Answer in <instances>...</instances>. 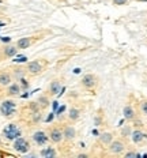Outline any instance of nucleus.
<instances>
[{"instance_id": "obj_1", "label": "nucleus", "mask_w": 147, "mask_h": 158, "mask_svg": "<svg viewBox=\"0 0 147 158\" xmlns=\"http://www.w3.org/2000/svg\"><path fill=\"white\" fill-rule=\"evenodd\" d=\"M3 134L8 140H15L16 138L21 136V130L15 126V124H8L7 127L3 130Z\"/></svg>"}, {"instance_id": "obj_2", "label": "nucleus", "mask_w": 147, "mask_h": 158, "mask_svg": "<svg viewBox=\"0 0 147 158\" xmlns=\"http://www.w3.org/2000/svg\"><path fill=\"white\" fill-rule=\"evenodd\" d=\"M29 149H30V146H29V142L26 139H23V138H16L15 142H14V150L18 151V153L21 154H25L27 153Z\"/></svg>"}, {"instance_id": "obj_3", "label": "nucleus", "mask_w": 147, "mask_h": 158, "mask_svg": "<svg viewBox=\"0 0 147 158\" xmlns=\"http://www.w3.org/2000/svg\"><path fill=\"white\" fill-rule=\"evenodd\" d=\"M15 108H16V105L14 101H4V102L0 105V112H2V114L8 117L15 113Z\"/></svg>"}, {"instance_id": "obj_4", "label": "nucleus", "mask_w": 147, "mask_h": 158, "mask_svg": "<svg viewBox=\"0 0 147 158\" xmlns=\"http://www.w3.org/2000/svg\"><path fill=\"white\" fill-rule=\"evenodd\" d=\"M33 140H34V143L38 144V146H44V144L48 143L49 136L44 131H35V132L33 134Z\"/></svg>"}, {"instance_id": "obj_5", "label": "nucleus", "mask_w": 147, "mask_h": 158, "mask_svg": "<svg viewBox=\"0 0 147 158\" xmlns=\"http://www.w3.org/2000/svg\"><path fill=\"white\" fill-rule=\"evenodd\" d=\"M82 85L86 89H93L97 85V78L93 74H87L82 78Z\"/></svg>"}, {"instance_id": "obj_6", "label": "nucleus", "mask_w": 147, "mask_h": 158, "mask_svg": "<svg viewBox=\"0 0 147 158\" xmlns=\"http://www.w3.org/2000/svg\"><path fill=\"white\" fill-rule=\"evenodd\" d=\"M124 149H125V146L121 140H112V143L109 144V150L113 154H121Z\"/></svg>"}, {"instance_id": "obj_7", "label": "nucleus", "mask_w": 147, "mask_h": 158, "mask_svg": "<svg viewBox=\"0 0 147 158\" xmlns=\"http://www.w3.org/2000/svg\"><path fill=\"white\" fill-rule=\"evenodd\" d=\"M63 132H61L59 128H55V130H51V132H49V139L52 140L53 143H60L61 140H63Z\"/></svg>"}, {"instance_id": "obj_8", "label": "nucleus", "mask_w": 147, "mask_h": 158, "mask_svg": "<svg viewBox=\"0 0 147 158\" xmlns=\"http://www.w3.org/2000/svg\"><path fill=\"white\" fill-rule=\"evenodd\" d=\"M27 71L30 72V74H40V72L42 71V65H41L40 61L33 60L27 64Z\"/></svg>"}, {"instance_id": "obj_9", "label": "nucleus", "mask_w": 147, "mask_h": 158, "mask_svg": "<svg viewBox=\"0 0 147 158\" xmlns=\"http://www.w3.org/2000/svg\"><path fill=\"white\" fill-rule=\"evenodd\" d=\"M75 135H76V131H75V128L74 127H65L64 128V131H63V136H64V139L65 140H72L74 138H75Z\"/></svg>"}, {"instance_id": "obj_10", "label": "nucleus", "mask_w": 147, "mask_h": 158, "mask_svg": "<svg viewBox=\"0 0 147 158\" xmlns=\"http://www.w3.org/2000/svg\"><path fill=\"white\" fill-rule=\"evenodd\" d=\"M131 136H132V142H133V143H140V142H142V140L146 138V135L143 134L140 130H135V131H132Z\"/></svg>"}, {"instance_id": "obj_11", "label": "nucleus", "mask_w": 147, "mask_h": 158, "mask_svg": "<svg viewBox=\"0 0 147 158\" xmlns=\"http://www.w3.org/2000/svg\"><path fill=\"white\" fill-rule=\"evenodd\" d=\"M123 114H124V117H125L127 120H133V118H135V110H133V108L131 106V105L124 106Z\"/></svg>"}, {"instance_id": "obj_12", "label": "nucleus", "mask_w": 147, "mask_h": 158, "mask_svg": "<svg viewBox=\"0 0 147 158\" xmlns=\"http://www.w3.org/2000/svg\"><path fill=\"white\" fill-rule=\"evenodd\" d=\"M3 53H4L6 57H12V56L18 53V49L14 45H6L4 49H3Z\"/></svg>"}, {"instance_id": "obj_13", "label": "nucleus", "mask_w": 147, "mask_h": 158, "mask_svg": "<svg viewBox=\"0 0 147 158\" xmlns=\"http://www.w3.org/2000/svg\"><path fill=\"white\" fill-rule=\"evenodd\" d=\"M11 85V75L8 72L0 74V86H10Z\"/></svg>"}, {"instance_id": "obj_14", "label": "nucleus", "mask_w": 147, "mask_h": 158, "mask_svg": "<svg viewBox=\"0 0 147 158\" xmlns=\"http://www.w3.org/2000/svg\"><path fill=\"white\" fill-rule=\"evenodd\" d=\"M31 45V40L29 37H23V38H19L18 42H16V47H18L19 49H26L29 48Z\"/></svg>"}, {"instance_id": "obj_15", "label": "nucleus", "mask_w": 147, "mask_h": 158, "mask_svg": "<svg viewBox=\"0 0 147 158\" xmlns=\"http://www.w3.org/2000/svg\"><path fill=\"white\" fill-rule=\"evenodd\" d=\"M113 140V135L110 132H104L100 135V142L102 144H110Z\"/></svg>"}, {"instance_id": "obj_16", "label": "nucleus", "mask_w": 147, "mask_h": 158, "mask_svg": "<svg viewBox=\"0 0 147 158\" xmlns=\"http://www.w3.org/2000/svg\"><path fill=\"white\" fill-rule=\"evenodd\" d=\"M41 157H45V158H53L56 157V150L53 147H47V149L41 150Z\"/></svg>"}, {"instance_id": "obj_17", "label": "nucleus", "mask_w": 147, "mask_h": 158, "mask_svg": "<svg viewBox=\"0 0 147 158\" xmlns=\"http://www.w3.org/2000/svg\"><path fill=\"white\" fill-rule=\"evenodd\" d=\"M21 93V86L18 83H12L8 86V94L10 95H18Z\"/></svg>"}, {"instance_id": "obj_18", "label": "nucleus", "mask_w": 147, "mask_h": 158, "mask_svg": "<svg viewBox=\"0 0 147 158\" xmlns=\"http://www.w3.org/2000/svg\"><path fill=\"white\" fill-rule=\"evenodd\" d=\"M79 116H80V112H79V109H76V108H71L70 112H68V117H70V120L76 121L78 118H79Z\"/></svg>"}, {"instance_id": "obj_19", "label": "nucleus", "mask_w": 147, "mask_h": 158, "mask_svg": "<svg viewBox=\"0 0 147 158\" xmlns=\"http://www.w3.org/2000/svg\"><path fill=\"white\" fill-rule=\"evenodd\" d=\"M59 90H60V82L59 81H53L49 85V91H51V94H57Z\"/></svg>"}, {"instance_id": "obj_20", "label": "nucleus", "mask_w": 147, "mask_h": 158, "mask_svg": "<svg viewBox=\"0 0 147 158\" xmlns=\"http://www.w3.org/2000/svg\"><path fill=\"white\" fill-rule=\"evenodd\" d=\"M38 102H40V105L42 108H45V106H48V105H49V101H48L47 97H40V98H38Z\"/></svg>"}, {"instance_id": "obj_21", "label": "nucleus", "mask_w": 147, "mask_h": 158, "mask_svg": "<svg viewBox=\"0 0 147 158\" xmlns=\"http://www.w3.org/2000/svg\"><path fill=\"white\" fill-rule=\"evenodd\" d=\"M128 0H113V4L114 6H124Z\"/></svg>"}, {"instance_id": "obj_22", "label": "nucleus", "mask_w": 147, "mask_h": 158, "mask_svg": "<svg viewBox=\"0 0 147 158\" xmlns=\"http://www.w3.org/2000/svg\"><path fill=\"white\" fill-rule=\"evenodd\" d=\"M133 157H139V154L133 153V151H128V153L125 154V158H133Z\"/></svg>"}, {"instance_id": "obj_23", "label": "nucleus", "mask_w": 147, "mask_h": 158, "mask_svg": "<svg viewBox=\"0 0 147 158\" xmlns=\"http://www.w3.org/2000/svg\"><path fill=\"white\" fill-rule=\"evenodd\" d=\"M140 106H142V110H143V113H145L146 116H147V101H143Z\"/></svg>"}, {"instance_id": "obj_24", "label": "nucleus", "mask_w": 147, "mask_h": 158, "mask_svg": "<svg viewBox=\"0 0 147 158\" xmlns=\"http://www.w3.org/2000/svg\"><path fill=\"white\" fill-rule=\"evenodd\" d=\"M121 134H123V135H129V134H131V128H129V127H125V128H124V130L121 131Z\"/></svg>"}, {"instance_id": "obj_25", "label": "nucleus", "mask_w": 147, "mask_h": 158, "mask_svg": "<svg viewBox=\"0 0 147 158\" xmlns=\"http://www.w3.org/2000/svg\"><path fill=\"white\" fill-rule=\"evenodd\" d=\"M25 60H26V57H25V56H22V57H18V59H16L15 61H18V63H22V61H25Z\"/></svg>"}, {"instance_id": "obj_26", "label": "nucleus", "mask_w": 147, "mask_h": 158, "mask_svg": "<svg viewBox=\"0 0 147 158\" xmlns=\"http://www.w3.org/2000/svg\"><path fill=\"white\" fill-rule=\"evenodd\" d=\"M78 157H79V158H87V154H79Z\"/></svg>"}, {"instance_id": "obj_27", "label": "nucleus", "mask_w": 147, "mask_h": 158, "mask_svg": "<svg viewBox=\"0 0 147 158\" xmlns=\"http://www.w3.org/2000/svg\"><path fill=\"white\" fill-rule=\"evenodd\" d=\"M139 2H143V3H147V0H139Z\"/></svg>"}]
</instances>
